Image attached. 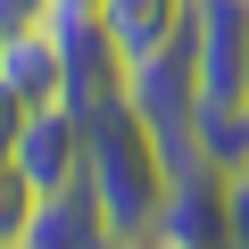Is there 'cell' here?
Listing matches in <instances>:
<instances>
[{
    "label": "cell",
    "mask_w": 249,
    "mask_h": 249,
    "mask_svg": "<svg viewBox=\"0 0 249 249\" xmlns=\"http://www.w3.org/2000/svg\"><path fill=\"white\" fill-rule=\"evenodd\" d=\"M232 249H249V166L232 175Z\"/></svg>",
    "instance_id": "cell-9"
},
{
    "label": "cell",
    "mask_w": 249,
    "mask_h": 249,
    "mask_svg": "<svg viewBox=\"0 0 249 249\" xmlns=\"http://www.w3.org/2000/svg\"><path fill=\"white\" fill-rule=\"evenodd\" d=\"M25 116H34V108H25V100H17L9 83H0V158L17 150V133H25Z\"/></svg>",
    "instance_id": "cell-8"
},
{
    "label": "cell",
    "mask_w": 249,
    "mask_h": 249,
    "mask_svg": "<svg viewBox=\"0 0 249 249\" xmlns=\"http://www.w3.org/2000/svg\"><path fill=\"white\" fill-rule=\"evenodd\" d=\"M108 241H116V232H108V216H100L91 183L42 191V208H34V232H25V249H108Z\"/></svg>",
    "instance_id": "cell-6"
},
{
    "label": "cell",
    "mask_w": 249,
    "mask_h": 249,
    "mask_svg": "<svg viewBox=\"0 0 249 249\" xmlns=\"http://www.w3.org/2000/svg\"><path fill=\"white\" fill-rule=\"evenodd\" d=\"M34 208H42V183H34L17 158H0V249H25Z\"/></svg>",
    "instance_id": "cell-7"
},
{
    "label": "cell",
    "mask_w": 249,
    "mask_h": 249,
    "mask_svg": "<svg viewBox=\"0 0 249 249\" xmlns=\"http://www.w3.org/2000/svg\"><path fill=\"white\" fill-rule=\"evenodd\" d=\"M108 249H142V241H108Z\"/></svg>",
    "instance_id": "cell-12"
},
{
    "label": "cell",
    "mask_w": 249,
    "mask_h": 249,
    "mask_svg": "<svg viewBox=\"0 0 249 249\" xmlns=\"http://www.w3.org/2000/svg\"><path fill=\"white\" fill-rule=\"evenodd\" d=\"M9 158H17V166H25L42 191H67V183H83V116H75V108H34Z\"/></svg>",
    "instance_id": "cell-5"
},
{
    "label": "cell",
    "mask_w": 249,
    "mask_h": 249,
    "mask_svg": "<svg viewBox=\"0 0 249 249\" xmlns=\"http://www.w3.org/2000/svg\"><path fill=\"white\" fill-rule=\"evenodd\" d=\"M0 83H9L25 108H58L67 100V50H58V34L42 17L0 25Z\"/></svg>",
    "instance_id": "cell-3"
},
{
    "label": "cell",
    "mask_w": 249,
    "mask_h": 249,
    "mask_svg": "<svg viewBox=\"0 0 249 249\" xmlns=\"http://www.w3.org/2000/svg\"><path fill=\"white\" fill-rule=\"evenodd\" d=\"M100 34L124 67H142L191 34V0H100Z\"/></svg>",
    "instance_id": "cell-4"
},
{
    "label": "cell",
    "mask_w": 249,
    "mask_h": 249,
    "mask_svg": "<svg viewBox=\"0 0 249 249\" xmlns=\"http://www.w3.org/2000/svg\"><path fill=\"white\" fill-rule=\"evenodd\" d=\"M191 67H199V108H241L249 0H191Z\"/></svg>",
    "instance_id": "cell-2"
},
{
    "label": "cell",
    "mask_w": 249,
    "mask_h": 249,
    "mask_svg": "<svg viewBox=\"0 0 249 249\" xmlns=\"http://www.w3.org/2000/svg\"><path fill=\"white\" fill-rule=\"evenodd\" d=\"M241 116H249V67H241Z\"/></svg>",
    "instance_id": "cell-11"
},
{
    "label": "cell",
    "mask_w": 249,
    "mask_h": 249,
    "mask_svg": "<svg viewBox=\"0 0 249 249\" xmlns=\"http://www.w3.org/2000/svg\"><path fill=\"white\" fill-rule=\"evenodd\" d=\"M83 183H91L116 241H150V224L166 208V183H175V158L133 100H108L100 116H83Z\"/></svg>",
    "instance_id": "cell-1"
},
{
    "label": "cell",
    "mask_w": 249,
    "mask_h": 249,
    "mask_svg": "<svg viewBox=\"0 0 249 249\" xmlns=\"http://www.w3.org/2000/svg\"><path fill=\"white\" fill-rule=\"evenodd\" d=\"M42 17H100V0H42Z\"/></svg>",
    "instance_id": "cell-10"
}]
</instances>
